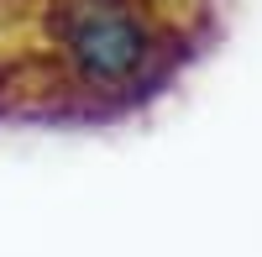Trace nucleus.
Wrapping results in <instances>:
<instances>
[{
	"label": "nucleus",
	"mask_w": 262,
	"mask_h": 257,
	"mask_svg": "<svg viewBox=\"0 0 262 257\" xmlns=\"http://www.w3.org/2000/svg\"><path fill=\"white\" fill-rule=\"evenodd\" d=\"M48 48L63 79L90 95L137 90L168 53L152 0H53Z\"/></svg>",
	"instance_id": "f257e3e1"
}]
</instances>
